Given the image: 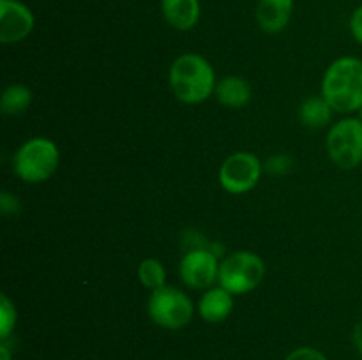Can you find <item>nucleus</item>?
Masks as SVG:
<instances>
[{
    "instance_id": "17",
    "label": "nucleus",
    "mask_w": 362,
    "mask_h": 360,
    "mask_svg": "<svg viewBox=\"0 0 362 360\" xmlns=\"http://www.w3.org/2000/svg\"><path fill=\"white\" fill-rule=\"evenodd\" d=\"M16 307L11 302L9 296H0V337H2V341L9 339L11 332L16 327Z\"/></svg>"
},
{
    "instance_id": "4",
    "label": "nucleus",
    "mask_w": 362,
    "mask_h": 360,
    "mask_svg": "<svg viewBox=\"0 0 362 360\" xmlns=\"http://www.w3.org/2000/svg\"><path fill=\"white\" fill-rule=\"evenodd\" d=\"M265 277V263L251 251H233L219 263V286L232 295H246L260 286Z\"/></svg>"
},
{
    "instance_id": "6",
    "label": "nucleus",
    "mask_w": 362,
    "mask_h": 360,
    "mask_svg": "<svg viewBox=\"0 0 362 360\" xmlns=\"http://www.w3.org/2000/svg\"><path fill=\"white\" fill-rule=\"evenodd\" d=\"M331 161L341 169H354L362 162V122L346 116L332 124L325 140Z\"/></svg>"
},
{
    "instance_id": "15",
    "label": "nucleus",
    "mask_w": 362,
    "mask_h": 360,
    "mask_svg": "<svg viewBox=\"0 0 362 360\" xmlns=\"http://www.w3.org/2000/svg\"><path fill=\"white\" fill-rule=\"evenodd\" d=\"M32 90L23 83H13L6 87L0 95V112L7 116H18L32 104Z\"/></svg>"
},
{
    "instance_id": "10",
    "label": "nucleus",
    "mask_w": 362,
    "mask_h": 360,
    "mask_svg": "<svg viewBox=\"0 0 362 360\" xmlns=\"http://www.w3.org/2000/svg\"><path fill=\"white\" fill-rule=\"evenodd\" d=\"M233 295L223 286H212L205 289L198 300V314L207 323H221L232 314Z\"/></svg>"
},
{
    "instance_id": "9",
    "label": "nucleus",
    "mask_w": 362,
    "mask_h": 360,
    "mask_svg": "<svg viewBox=\"0 0 362 360\" xmlns=\"http://www.w3.org/2000/svg\"><path fill=\"white\" fill-rule=\"evenodd\" d=\"M34 14L18 0H0V42L14 44L34 30Z\"/></svg>"
},
{
    "instance_id": "1",
    "label": "nucleus",
    "mask_w": 362,
    "mask_h": 360,
    "mask_svg": "<svg viewBox=\"0 0 362 360\" xmlns=\"http://www.w3.org/2000/svg\"><path fill=\"white\" fill-rule=\"evenodd\" d=\"M320 95L338 113L359 112L362 108V60L341 56L327 67Z\"/></svg>"
},
{
    "instance_id": "11",
    "label": "nucleus",
    "mask_w": 362,
    "mask_h": 360,
    "mask_svg": "<svg viewBox=\"0 0 362 360\" xmlns=\"http://www.w3.org/2000/svg\"><path fill=\"white\" fill-rule=\"evenodd\" d=\"M292 9L293 0H258L255 14L262 30L267 34H278L288 25Z\"/></svg>"
},
{
    "instance_id": "20",
    "label": "nucleus",
    "mask_w": 362,
    "mask_h": 360,
    "mask_svg": "<svg viewBox=\"0 0 362 360\" xmlns=\"http://www.w3.org/2000/svg\"><path fill=\"white\" fill-rule=\"evenodd\" d=\"M350 34L359 44H362V6L357 7L350 18Z\"/></svg>"
},
{
    "instance_id": "5",
    "label": "nucleus",
    "mask_w": 362,
    "mask_h": 360,
    "mask_svg": "<svg viewBox=\"0 0 362 360\" xmlns=\"http://www.w3.org/2000/svg\"><path fill=\"white\" fill-rule=\"evenodd\" d=\"M147 313L152 323L166 330H180L193 320L194 304L182 289L175 286L151 292L147 302Z\"/></svg>"
},
{
    "instance_id": "3",
    "label": "nucleus",
    "mask_w": 362,
    "mask_h": 360,
    "mask_svg": "<svg viewBox=\"0 0 362 360\" xmlns=\"http://www.w3.org/2000/svg\"><path fill=\"white\" fill-rule=\"evenodd\" d=\"M60 164V152L55 141L34 136L21 143L13 155V169L27 184H41L52 179Z\"/></svg>"
},
{
    "instance_id": "21",
    "label": "nucleus",
    "mask_w": 362,
    "mask_h": 360,
    "mask_svg": "<svg viewBox=\"0 0 362 360\" xmlns=\"http://www.w3.org/2000/svg\"><path fill=\"white\" fill-rule=\"evenodd\" d=\"M352 339H354V344H356L357 352H359V355L362 356V320L357 321L356 327H354Z\"/></svg>"
},
{
    "instance_id": "13",
    "label": "nucleus",
    "mask_w": 362,
    "mask_h": 360,
    "mask_svg": "<svg viewBox=\"0 0 362 360\" xmlns=\"http://www.w3.org/2000/svg\"><path fill=\"white\" fill-rule=\"evenodd\" d=\"M219 104L230 109H240L251 101V85L243 76H225L218 81L214 90Z\"/></svg>"
},
{
    "instance_id": "19",
    "label": "nucleus",
    "mask_w": 362,
    "mask_h": 360,
    "mask_svg": "<svg viewBox=\"0 0 362 360\" xmlns=\"http://www.w3.org/2000/svg\"><path fill=\"white\" fill-rule=\"evenodd\" d=\"M20 200H18L14 194L7 193V191H2L0 194V210H2L4 215H14L20 212Z\"/></svg>"
},
{
    "instance_id": "23",
    "label": "nucleus",
    "mask_w": 362,
    "mask_h": 360,
    "mask_svg": "<svg viewBox=\"0 0 362 360\" xmlns=\"http://www.w3.org/2000/svg\"><path fill=\"white\" fill-rule=\"evenodd\" d=\"M359 120H361V122H362V108L359 109Z\"/></svg>"
},
{
    "instance_id": "16",
    "label": "nucleus",
    "mask_w": 362,
    "mask_h": 360,
    "mask_svg": "<svg viewBox=\"0 0 362 360\" xmlns=\"http://www.w3.org/2000/svg\"><path fill=\"white\" fill-rule=\"evenodd\" d=\"M138 281L151 292L161 289L166 286V268L156 258H145L140 265H138Z\"/></svg>"
},
{
    "instance_id": "14",
    "label": "nucleus",
    "mask_w": 362,
    "mask_h": 360,
    "mask_svg": "<svg viewBox=\"0 0 362 360\" xmlns=\"http://www.w3.org/2000/svg\"><path fill=\"white\" fill-rule=\"evenodd\" d=\"M332 106L322 95H311L300 104V122L310 129H324L332 120Z\"/></svg>"
},
{
    "instance_id": "22",
    "label": "nucleus",
    "mask_w": 362,
    "mask_h": 360,
    "mask_svg": "<svg viewBox=\"0 0 362 360\" xmlns=\"http://www.w3.org/2000/svg\"><path fill=\"white\" fill-rule=\"evenodd\" d=\"M0 360H11V349L6 341H2V346H0Z\"/></svg>"
},
{
    "instance_id": "12",
    "label": "nucleus",
    "mask_w": 362,
    "mask_h": 360,
    "mask_svg": "<svg viewBox=\"0 0 362 360\" xmlns=\"http://www.w3.org/2000/svg\"><path fill=\"white\" fill-rule=\"evenodd\" d=\"M166 23L175 30H191L200 20V0H161Z\"/></svg>"
},
{
    "instance_id": "18",
    "label": "nucleus",
    "mask_w": 362,
    "mask_h": 360,
    "mask_svg": "<svg viewBox=\"0 0 362 360\" xmlns=\"http://www.w3.org/2000/svg\"><path fill=\"white\" fill-rule=\"evenodd\" d=\"M285 360H329V359L324 352H320V349L311 348V346H300V348L292 349V352L285 356Z\"/></svg>"
},
{
    "instance_id": "8",
    "label": "nucleus",
    "mask_w": 362,
    "mask_h": 360,
    "mask_svg": "<svg viewBox=\"0 0 362 360\" xmlns=\"http://www.w3.org/2000/svg\"><path fill=\"white\" fill-rule=\"evenodd\" d=\"M219 263L212 251L205 247H194L187 251L179 263L180 281L191 289H209L218 282Z\"/></svg>"
},
{
    "instance_id": "2",
    "label": "nucleus",
    "mask_w": 362,
    "mask_h": 360,
    "mask_svg": "<svg viewBox=\"0 0 362 360\" xmlns=\"http://www.w3.org/2000/svg\"><path fill=\"white\" fill-rule=\"evenodd\" d=\"M170 88L184 104H200L216 90V73L207 59L198 53H184L173 60L168 73Z\"/></svg>"
},
{
    "instance_id": "7",
    "label": "nucleus",
    "mask_w": 362,
    "mask_h": 360,
    "mask_svg": "<svg viewBox=\"0 0 362 360\" xmlns=\"http://www.w3.org/2000/svg\"><path fill=\"white\" fill-rule=\"evenodd\" d=\"M262 176V162L251 152H233L219 168V186L230 194L250 193Z\"/></svg>"
}]
</instances>
